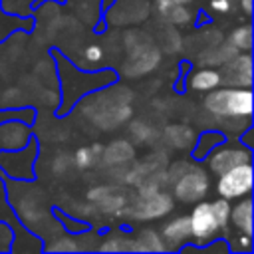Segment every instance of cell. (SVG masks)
Segmentation results:
<instances>
[{"label": "cell", "instance_id": "ac0fdd59", "mask_svg": "<svg viewBox=\"0 0 254 254\" xmlns=\"http://www.w3.org/2000/svg\"><path fill=\"white\" fill-rule=\"evenodd\" d=\"M101 145H89V147H79L73 155V165L77 169H91L99 159H101Z\"/></svg>", "mask_w": 254, "mask_h": 254}, {"label": "cell", "instance_id": "ffe728a7", "mask_svg": "<svg viewBox=\"0 0 254 254\" xmlns=\"http://www.w3.org/2000/svg\"><path fill=\"white\" fill-rule=\"evenodd\" d=\"M228 42L238 50V52H250L252 48V28L250 26H238L230 32Z\"/></svg>", "mask_w": 254, "mask_h": 254}, {"label": "cell", "instance_id": "4fadbf2b", "mask_svg": "<svg viewBox=\"0 0 254 254\" xmlns=\"http://www.w3.org/2000/svg\"><path fill=\"white\" fill-rule=\"evenodd\" d=\"M135 151L131 147L129 141H113L109 147H105L101 151V159L105 165H111V167H117V165H125L133 159Z\"/></svg>", "mask_w": 254, "mask_h": 254}, {"label": "cell", "instance_id": "4316f807", "mask_svg": "<svg viewBox=\"0 0 254 254\" xmlns=\"http://www.w3.org/2000/svg\"><path fill=\"white\" fill-rule=\"evenodd\" d=\"M189 2H192V0H155V6H157L159 12H163V10L171 8V6H177V4H189Z\"/></svg>", "mask_w": 254, "mask_h": 254}, {"label": "cell", "instance_id": "cb8c5ba5", "mask_svg": "<svg viewBox=\"0 0 254 254\" xmlns=\"http://www.w3.org/2000/svg\"><path fill=\"white\" fill-rule=\"evenodd\" d=\"M46 248H48V252H77L79 244L69 236H60V238H56L54 244H50Z\"/></svg>", "mask_w": 254, "mask_h": 254}, {"label": "cell", "instance_id": "3957f363", "mask_svg": "<svg viewBox=\"0 0 254 254\" xmlns=\"http://www.w3.org/2000/svg\"><path fill=\"white\" fill-rule=\"evenodd\" d=\"M127 58L123 62L121 73L127 77H141L151 73L161 62V50L153 44L151 38H145L139 30H133L125 36Z\"/></svg>", "mask_w": 254, "mask_h": 254}, {"label": "cell", "instance_id": "6da1fadb", "mask_svg": "<svg viewBox=\"0 0 254 254\" xmlns=\"http://www.w3.org/2000/svg\"><path fill=\"white\" fill-rule=\"evenodd\" d=\"M204 111L214 119L226 117H250L252 115V91L250 87H214L206 91L202 99Z\"/></svg>", "mask_w": 254, "mask_h": 254}, {"label": "cell", "instance_id": "52a82bcc", "mask_svg": "<svg viewBox=\"0 0 254 254\" xmlns=\"http://www.w3.org/2000/svg\"><path fill=\"white\" fill-rule=\"evenodd\" d=\"M220 73V85L228 87H250L252 83V58L248 52L236 54L230 60L222 64Z\"/></svg>", "mask_w": 254, "mask_h": 254}, {"label": "cell", "instance_id": "5b68a950", "mask_svg": "<svg viewBox=\"0 0 254 254\" xmlns=\"http://www.w3.org/2000/svg\"><path fill=\"white\" fill-rule=\"evenodd\" d=\"M173 210V196L163 190H139L127 214L135 220H157Z\"/></svg>", "mask_w": 254, "mask_h": 254}, {"label": "cell", "instance_id": "7a4b0ae2", "mask_svg": "<svg viewBox=\"0 0 254 254\" xmlns=\"http://www.w3.org/2000/svg\"><path fill=\"white\" fill-rule=\"evenodd\" d=\"M111 95V99H105L103 93H97L83 105V113L91 117L93 123L101 125V129H117L131 117V91L121 89L119 93Z\"/></svg>", "mask_w": 254, "mask_h": 254}, {"label": "cell", "instance_id": "8992f818", "mask_svg": "<svg viewBox=\"0 0 254 254\" xmlns=\"http://www.w3.org/2000/svg\"><path fill=\"white\" fill-rule=\"evenodd\" d=\"M252 179H254V171L250 163H242L236 165L228 171H224L222 175H218L216 181V192L222 198H240V196H248L252 190Z\"/></svg>", "mask_w": 254, "mask_h": 254}, {"label": "cell", "instance_id": "e0dca14e", "mask_svg": "<svg viewBox=\"0 0 254 254\" xmlns=\"http://www.w3.org/2000/svg\"><path fill=\"white\" fill-rule=\"evenodd\" d=\"M2 135H0V143L8 149H22L26 145L28 139V129L22 123H10L6 127H2Z\"/></svg>", "mask_w": 254, "mask_h": 254}, {"label": "cell", "instance_id": "9c48e42d", "mask_svg": "<svg viewBox=\"0 0 254 254\" xmlns=\"http://www.w3.org/2000/svg\"><path fill=\"white\" fill-rule=\"evenodd\" d=\"M208 159V169L210 173H214L216 177L222 175L224 171L236 167V165H242V163H250L252 159V153L250 149L246 147H228V145H216V149L212 153L206 155Z\"/></svg>", "mask_w": 254, "mask_h": 254}, {"label": "cell", "instance_id": "5bb4252c", "mask_svg": "<svg viewBox=\"0 0 254 254\" xmlns=\"http://www.w3.org/2000/svg\"><path fill=\"white\" fill-rule=\"evenodd\" d=\"M163 137L175 149H187L194 145V133L187 125H167L163 131Z\"/></svg>", "mask_w": 254, "mask_h": 254}, {"label": "cell", "instance_id": "7402d4cb", "mask_svg": "<svg viewBox=\"0 0 254 254\" xmlns=\"http://www.w3.org/2000/svg\"><path fill=\"white\" fill-rule=\"evenodd\" d=\"M129 133H131V137H133L137 143H149V141H153V137L157 135L155 129H153L149 123H145V121H133V123L129 125Z\"/></svg>", "mask_w": 254, "mask_h": 254}, {"label": "cell", "instance_id": "44dd1931", "mask_svg": "<svg viewBox=\"0 0 254 254\" xmlns=\"http://www.w3.org/2000/svg\"><path fill=\"white\" fill-rule=\"evenodd\" d=\"M101 252H135V246H133V238H125V236H109L105 238V242L99 246Z\"/></svg>", "mask_w": 254, "mask_h": 254}, {"label": "cell", "instance_id": "484cf974", "mask_svg": "<svg viewBox=\"0 0 254 254\" xmlns=\"http://www.w3.org/2000/svg\"><path fill=\"white\" fill-rule=\"evenodd\" d=\"M210 8H212L214 12L226 14V12H230L232 4H230V0H210Z\"/></svg>", "mask_w": 254, "mask_h": 254}, {"label": "cell", "instance_id": "d4e9b609", "mask_svg": "<svg viewBox=\"0 0 254 254\" xmlns=\"http://www.w3.org/2000/svg\"><path fill=\"white\" fill-rule=\"evenodd\" d=\"M83 58H85V62H89V64H99V62L103 60V48L97 46V44L87 46L85 52H83Z\"/></svg>", "mask_w": 254, "mask_h": 254}, {"label": "cell", "instance_id": "603a6c76", "mask_svg": "<svg viewBox=\"0 0 254 254\" xmlns=\"http://www.w3.org/2000/svg\"><path fill=\"white\" fill-rule=\"evenodd\" d=\"M210 206H212V212H214V216H216V222H218V226L224 230L226 226H228V222H230V202H228V198H216V200H212L210 202Z\"/></svg>", "mask_w": 254, "mask_h": 254}, {"label": "cell", "instance_id": "2e32d148", "mask_svg": "<svg viewBox=\"0 0 254 254\" xmlns=\"http://www.w3.org/2000/svg\"><path fill=\"white\" fill-rule=\"evenodd\" d=\"M133 246H135V252H165L167 250L161 234L151 228H145L137 236H133Z\"/></svg>", "mask_w": 254, "mask_h": 254}, {"label": "cell", "instance_id": "9a60e30c", "mask_svg": "<svg viewBox=\"0 0 254 254\" xmlns=\"http://www.w3.org/2000/svg\"><path fill=\"white\" fill-rule=\"evenodd\" d=\"M230 222L242 232L252 236V200L244 198L230 208Z\"/></svg>", "mask_w": 254, "mask_h": 254}, {"label": "cell", "instance_id": "83f0119b", "mask_svg": "<svg viewBox=\"0 0 254 254\" xmlns=\"http://www.w3.org/2000/svg\"><path fill=\"white\" fill-rule=\"evenodd\" d=\"M240 6L246 16H252V0H240Z\"/></svg>", "mask_w": 254, "mask_h": 254}, {"label": "cell", "instance_id": "277c9868", "mask_svg": "<svg viewBox=\"0 0 254 254\" xmlns=\"http://www.w3.org/2000/svg\"><path fill=\"white\" fill-rule=\"evenodd\" d=\"M171 185H173V196L185 204L202 200L210 189L208 175L202 169L192 165H187V169L175 181H171Z\"/></svg>", "mask_w": 254, "mask_h": 254}, {"label": "cell", "instance_id": "8fae6325", "mask_svg": "<svg viewBox=\"0 0 254 254\" xmlns=\"http://www.w3.org/2000/svg\"><path fill=\"white\" fill-rule=\"evenodd\" d=\"M236 54H238V50L228 40H224V42H220L216 46L204 48L200 52V56H198V64L200 65H222L226 60H230Z\"/></svg>", "mask_w": 254, "mask_h": 254}, {"label": "cell", "instance_id": "30bf717a", "mask_svg": "<svg viewBox=\"0 0 254 254\" xmlns=\"http://www.w3.org/2000/svg\"><path fill=\"white\" fill-rule=\"evenodd\" d=\"M161 238L167 250H179L187 240H190V222L189 216H179L167 222L161 230Z\"/></svg>", "mask_w": 254, "mask_h": 254}, {"label": "cell", "instance_id": "d6986e66", "mask_svg": "<svg viewBox=\"0 0 254 254\" xmlns=\"http://www.w3.org/2000/svg\"><path fill=\"white\" fill-rule=\"evenodd\" d=\"M161 16H163V20H165L167 24H171V26L177 28V26H185V24H189L192 14L189 12L187 4H177V6H171V8L163 10Z\"/></svg>", "mask_w": 254, "mask_h": 254}, {"label": "cell", "instance_id": "ba28073f", "mask_svg": "<svg viewBox=\"0 0 254 254\" xmlns=\"http://www.w3.org/2000/svg\"><path fill=\"white\" fill-rule=\"evenodd\" d=\"M189 222H190V236L196 238L198 242L212 240L214 234L220 230L210 202H204V200H198L192 206V210L189 214Z\"/></svg>", "mask_w": 254, "mask_h": 254}, {"label": "cell", "instance_id": "7c38bea8", "mask_svg": "<svg viewBox=\"0 0 254 254\" xmlns=\"http://www.w3.org/2000/svg\"><path fill=\"white\" fill-rule=\"evenodd\" d=\"M218 85H220V73L212 65H204V67L196 69L192 75H189V87L194 91L206 93Z\"/></svg>", "mask_w": 254, "mask_h": 254}]
</instances>
